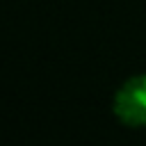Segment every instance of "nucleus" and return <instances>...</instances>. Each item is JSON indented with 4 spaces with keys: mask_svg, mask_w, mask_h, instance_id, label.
Returning <instances> with one entry per match:
<instances>
[{
    "mask_svg": "<svg viewBox=\"0 0 146 146\" xmlns=\"http://www.w3.org/2000/svg\"><path fill=\"white\" fill-rule=\"evenodd\" d=\"M114 116L128 128L146 125V73L128 78L112 100Z\"/></svg>",
    "mask_w": 146,
    "mask_h": 146,
    "instance_id": "f257e3e1",
    "label": "nucleus"
}]
</instances>
